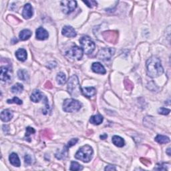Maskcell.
<instances>
[{
	"label": "cell",
	"mask_w": 171,
	"mask_h": 171,
	"mask_svg": "<svg viewBox=\"0 0 171 171\" xmlns=\"http://www.w3.org/2000/svg\"><path fill=\"white\" fill-rule=\"evenodd\" d=\"M25 164L27 165H30L32 163V159H31V157H30V155H25Z\"/></svg>",
	"instance_id": "cell-37"
},
{
	"label": "cell",
	"mask_w": 171,
	"mask_h": 171,
	"mask_svg": "<svg viewBox=\"0 0 171 171\" xmlns=\"http://www.w3.org/2000/svg\"><path fill=\"white\" fill-rule=\"evenodd\" d=\"M147 74L150 78H157L162 74L163 68L161 62L157 56H153L148 59L146 62Z\"/></svg>",
	"instance_id": "cell-1"
},
{
	"label": "cell",
	"mask_w": 171,
	"mask_h": 171,
	"mask_svg": "<svg viewBox=\"0 0 171 171\" xmlns=\"http://www.w3.org/2000/svg\"><path fill=\"white\" fill-rule=\"evenodd\" d=\"M92 70L93 72L97 74H106V70L104 66L99 62L93 63L92 65Z\"/></svg>",
	"instance_id": "cell-14"
},
{
	"label": "cell",
	"mask_w": 171,
	"mask_h": 171,
	"mask_svg": "<svg viewBox=\"0 0 171 171\" xmlns=\"http://www.w3.org/2000/svg\"><path fill=\"white\" fill-rule=\"evenodd\" d=\"M155 141L159 144H167L170 142V139L169 138L166 136L158 135V136L155 138Z\"/></svg>",
	"instance_id": "cell-23"
},
{
	"label": "cell",
	"mask_w": 171,
	"mask_h": 171,
	"mask_svg": "<svg viewBox=\"0 0 171 171\" xmlns=\"http://www.w3.org/2000/svg\"><path fill=\"white\" fill-rule=\"evenodd\" d=\"M112 142L115 146L118 147H122L124 146V140L122 138L118 136H114L112 137Z\"/></svg>",
	"instance_id": "cell-20"
},
{
	"label": "cell",
	"mask_w": 171,
	"mask_h": 171,
	"mask_svg": "<svg viewBox=\"0 0 171 171\" xmlns=\"http://www.w3.org/2000/svg\"><path fill=\"white\" fill-rule=\"evenodd\" d=\"M43 94L40 90H35L33 92L31 96H30V99L32 102H38L40 100H41L43 98V97H44Z\"/></svg>",
	"instance_id": "cell-16"
},
{
	"label": "cell",
	"mask_w": 171,
	"mask_h": 171,
	"mask_svg": "<svg viewBox=\"0 0 171 171\" xmlns=\"http://www.w3.org/2000/svg\"><path fill=\"white\" fill-rule=\"evenodd\" d=\"M16 58L17 60L21 61V62H24L27 59V52L24 49H19L16 53Z\"/></svg>",
	"instance_id": "cell-19"
},
{
	"label": "cell",
	"mask_w": 171,
	"mask_h": 171,
	"mask_svg": "<svg viewBox=\"0 0 171 171\" xmlns=\"http://www.w3.org/2000/svg\"><path fill=\"white\" fill-rule=\"evenodd\" d=\"M105 170H116V167L112 165H108L105 168Z\"/></svg>",
	"instance_id": "cell-39"
},
{
	"label": "cell",
	"mask_w": 171,
	"mask_h": 171,
	"mask_svg": "<svg viewBox=\"0 0 171 171\" xmlns=\"http://www.w3.org/2000/svg\"><path fill=\"white\" fill-rule=\"evenodd\" d=\"M170 149H167V153L168 154V156H170Z\"/></svg>",
	"instance_id": "cell-41"
},
{
	"label": "cell",
	"mask_w": 171,
	"mask_h": 171,
	"mask_svg": "<svg viewBox=\"0 0 171 171\" xmlns=\"http://www.w3.org/2000/svg\"><path fill=\"white\" fill-rule=\"evenodd\" d=\"M56 80H57V82L58 84L62 85V84H63L66 82V75L63 72L58 73L57 76H56Z\"/></svg>",
	"instance_id": "cell-27"
},
{
	"label": "cell",
	"mask_w": 171,
	"mask_h": 171,
	"mask_svg": "<svg viewBox=\"0 0 171 171\" xmlns=\"http://www.w3.org/2000/svg\"><path fill=\"white\" fill-rule=\"evenodd\" d=\"M140 161L143 163L144 165H146V167H148V166H149V165H150V163H151V162H150V160H149V159H144V158H141V159H140Z\"/></svg>",
	"instance_id": "cell-35"
},
{
	"label": "cell",
	"mask_w": 171,
	"mask_h": 171,
	"mask_svg": "<svg viewBox=\"0 0 171 171\" xmlns=\"http://www.w3.org/2000/svg\"><path fill=\"white\" fill-rule=\"evenodd\" d=\"M82 48L86 54H90L95 49V44L92 40L88 36H83L80 40Z\"/></svg>",
	"instance_id": "cell-5"
},
{
	"label": "cell",
	"mask_w": 171,
	"mask_h": 171,
	"mask_svg": "<svg viewBox=\"0 0 171 171\" xmlns=\"http://www.w3.org/2000/svg\"><path fill=\"white\" fill-rule=\"evenodd\" d=\"M22 16L24 17L25 19H30L33 16V9L31 5L30 4H27L25 5L23 9L22 12Z\"/></svg>",
	"instance_id": "cell-12"
},
{
	"label": "cell",
	"mask_w": 171,
	"mask_h": 171,
	"mask_svg": "<svg viewBox=\"0 0 171 171\" xmlns=\"http://www.w3.org/2000/svg\"><path fill=\"white\" fill-rule=\"evenodd\" d=\"M124 86L128 91H131L134 88V84L128 78H126L124 81Z\"/></svg>",
	"instance_id": "cell-28"
},
{
	"label": "cell",
	"mask_w": 171,
	"mask_h": 171,
	"mask_svg": "<svg viewBox=\"0 0 171 171\" xmlns=\"http://www.w3.org/2000/svg\"><path fill=\"white\" fill-rule=\"evenodd\" d=\"M114 52H115V50L114 48H102L99 51L96 57L101 60H108L112 57Z\"/></svg>",
	"instance_id": "cell-7"
},
{
	"label": "cell",
	"mask_w": 171,
	"mask_h": 171,
	"mask_svg": "<svg viewBox=\"0 0 171 171\" xmlns=\"http://www.w3.org/2000/svg\"><path fill=\"white\" fill-rule=\"evenodd\" d=\"M107 137H108V136H107V134H104L102 135H101L100 139H102V140H105Z\"/></svg>",
	"instance_id": "cell-40"
},
{
	"label": "cell",
	"mask_w": 171,
	"mask_h": 171,
	"mask_svg": "<svg viewBox=\"0 0 171 171\" xmlns=\"http://www.w3.org/2000/svg\"><path fill=\"white\" fill-rule=\"evenodd\" d=\"M78 141V139H71L70 141L68 142V145H67L68 149V148L72 147V146H74V145H75L76 143H77Z\"/></svg>",
	"instance_id": "cell-34"
},
{
	"label": "cell",
	"mask_w": 171,
	"mask_h": 171,
	"mask_svg": "<svg viewBox=\"0 0 171 171\" xmlns=\"http://www.w3.org/2000/svg\"><path fill=\"white\" fill-rule=\"evenodd\" d=\"M68 91L72 96L77 97L81 92V88L77 76L74 75L69 78L68 82Z\"/></svg>",
	"instance_id": "cell-3"
},
{
	"label": "cell",
	"mask_w": 171,
	"mask_h": 171,
	"mask_svg": "<svg viewBox=\"0 0 171 171\" xmlns=\"http://www.w3.org/2000/svg\"><path fill=\"white\" fill-rule=\"evenodd\" d=\"M61 7L62 12L66 14H69L74 11L77 7V2L76 1H62Z\"/></svg>",
	"instance_id": "cell-9"
},
{
	"label": "cell",
	"mask_w": 171,
	"mask_h": 171,
	"mask_svg": "<svg viewBox=\"0 0 171 171\" xmlns=\"http://www.w3.org/2000/svg\"><path fill=\"white\" fill-rule=\"evenodd\" d=\"M62 33L63 35L68 38H74L76 36V32L72 27L66 25L63 27Z\"/></svg>",
	"instance_id": "cell-11"
},
{
	"label": "cell",
	"mask_w": 171,
	"mask_h": 171,
	"mask_svg": "<svg viewBox=\"0 0 171 171\" xmlns=\"http://www.w3.org/2000/svg\"><path fill=\"white\" fill-rule=\"evenodd\" d=\"M93 155V150L89 145H85L79 149L76 152L75 158L76 159L80 160L84 162H90Z\"/></svg>",
	"instance_id": "cell-2"
},
{
	"label": "cell",
	"mask_w": 171,
	"mask_h": 171,
	"mask_svg": "<svg viewBox=\"0 0 171 171\" xmlns=\"http://www.w3.org/2000/svg\"><path fill=\"white\" fill-rule=\"evenodd\" d=\"M45 88H47V89H52L53 88V85H52V84L50 82V81H48L45 84Z\"/></svg>",
	"instance_id": "cell-38"
},
{
	"label": "cell",
	"mask_w": 171,
	"mask_h": 171,
	"mask_svg": "<svg viewBox=\"0 0 171 171\" xmlns=\"http://www.w3.org/2000/svg\"><path fill=\"white\" fill-rule=\"evenodd\" d=\"M170 110L169 109L165 108H161L159 110V113L160 114H162V115H167L170 113Z\"/></svg>",
	"instance_id": "cell-32"
},
{
	"label": "cell",
	"mask_w": 171,
	"mask_h": 171,
	"mask_svg": "<svg viewBox=\"0 0 171 171\" xmlns=\"http://www.w3.org/2000/svg\"><path fill=\"white\" fill-rule=\"evenodd\" d=\"M66 56L71 59L80 60L83 56V50L78 46H73L66 52Z\"/></svg>",
	"instance_id": "cell-6"
},
{
	"label": "cell",
	"mask_w": 171,
	"mask_h": 171,
	"mask_svg": "<svg viewBox=\"0 0 171 171\" xmlns=\"http://www.w3.org/2000/svg\"><path fill=\"white\" fill-rule=\"evenodd\" d=\"M9 159L10 163H11L13 166H14V167H19L20 166L19 159L18 156H17V154H16V153H12V154H10Z\"/></svg>",
	"instance_id": "cell-18"
},
{
	"label": "cell",
	"mask_w": 171,
	"mask_h": 171,
	"mask_svg": "<svg viewBox=\"0 0 171 171\" xmlns=\"http://www.w3.org/2000/svg\"><path fill=\"white\" fill-rule=\"evenodd\" d=\"M17 76L18 78L23 81H26L29 80V74L26 70H19L17 72Z\"/></svg>",
	"instance_id": "cell-24"
},
{
	"label": "cell",
	"mask_w": 171,
	"mask_h": 171,
	"mask_svg": "<svg viewBox=\"0 0 171 171\" xmlns=\"http://www.w3.org/2000/svg\"><path fill=\"white\" fill-rule=\"evenodd\" d=\"M84 3L86 4L89 7H91V8L97 6V2L96 1H84Z\"/></svg>",
	"instance_id": "cell-33"
},
{
	"label": "cell",
	"mask_w": 171,
	"mask_h": 171,
	"mask_svg": "<svg viewBox=\"0 0 171 171\" xmlns=\"http://www.w3.org/2000/svg\"><path fill=\"white\" fill-rule=\"evenodd\" d=\"M1 80L4 82H9L12 80V69L7 66H1V74H0Z\"/></svg>",
	"instance_id": "cell-10"
},
{
	"label": "cell",
	"mask_w": 171,
	"mask_h": 171,
	"mask_svg": "<svg viewBox=\"0 0 171 171\" xmlns=\"http://www.w3.org/2000/svg\"><path fill=\"white\" fill-rule=\"evenodd\" d=\"M35 132V130L33 128L31 127H27L26 128V133H25V137H27V139H25L27 141H29V140L28 139H30V135L32 134H34Z\"/></svg>",
	"instance_id": "cell-30"
},
{
	"label": "cell",
	"mask_w": 171,
	"mask_h": 171,
	"mask_svg": "<svg viewBox=\"0 0 171 171\" xmlns=\"http://www.w3.org/2000/svg\"><path fill=\"white\" fill-rule=\"evenodd\" d=\"M23 90H24V86H23L22 84L19 83L15 84V85L13 86L11 88V91L12 92V93L14 94L21 93Z\"/></svg>",
	"instance_id": "cell-25"
},
{
	"label": "cell",
	"mask_w": 171,
	"mask_h": 171,
	"mask_svg": "<svg viewBox=\"0 0 171 171\" xmlns=\"http://www.w3.org/2000/svg\"><path fill=\"white\" fill-rule=\"evenodd\" d=\"M41 135L42 137L45 139H51L52 138L53 133L50 129H45L41 131Z\"/></svg>",
	"instance_id": "cell-26"
},
{
	"label": "cell",
	"mask_w": 171,
	"mask_h": 171,
	"mask_svg": "<svg viewBox=\"0 0 171 171\" xmlns=\"http://www.w3.org/2000/svg\"><path fill=\"white\" fill-rule=\"evenodd\" d=\"M32 32L29 30H24L19 33V39L22 41H25L29 39L32 35Z\"/></svg>",
	"instance_id": "cell-21"
},
{
	"label": "cell",
	"mask_w": 171,
	"mask_h": 171,
	"mask_svg": "<svg viewBox=\"0 0 171 171\" xmlns=\"http://www.w3.org/2000/svg\"><path fill=\"white\" fill-rule=\"evenodd\" d=\"M83 169V167L76 162H72L71 163V170H81Z\"/></svg>",
	"instance_id": "cell-29"
},
{
	"label": "cell",
	"mask_w": 171,
	"mask_h": 171,
	"mask_svg": "<svg viewBox=\"0 0 171 171\" xmlns=\"http://www.w3.org/2000/svg\"><path fill=\"white\" fill-rule=\"evenodd\" d=\"M102 36L104 39L107 42L110 43V44H116L118 40V32L117 31H112V30H109V31L104 32L102 34Z\"/></svg>",
	"instance_id": "cell-8"
},
{
	"label": "cell",
	"mask_w": 171,
	"mask_h": 171,
	"mask_svg": "<svg viewBox=\"0 0 171 171\" xmlns=\"http://www.w3.org/2000/svg\"><path fill=\"white\" fill-rule=\"evenodd\" d=\"M49 37L48 32L42 27H40L36 30V38L40 40H45Z\"/></svg>",
	"instance_id": "cell-13"
},
{
	"label": "cell",
	"mask_w": 171,
	"mask_h": 171,
	"mask_svg": "<svg viewBox=\"0 0 171 171\" xmlns=\"http://www.w3.org/2000/svg\"><path fill=\"white\" fill-rule=\"evenodd\" d=\"M82 92L84 96L88 97V98H91L94 96L96 93V89L94 87H89V88H83L82 89Z\"/></svg>",
	"instance_id": "cell-17"
},
{
	"label": "cell",
	"mask_w": 171,
	"mask_h": 171,
	"mask_svg": "<svg viewBox=\"0 0 171 171\" xmlns=\"http://www.w3.org/2000/svg\"><path fill=\"white\" fill-rule=\"evenodd\" d=\"M154 170H167V168H166L165 167V164H162V165H158L157 167H156L154 168Z\"/></svg>",
	"instance_id": "cell-36"
},
{
	"label": "cell",
	"mask_w": 171,
	"mask_h": 171,
	"mask_svg": "<svg viewBox=\"0 0 171 171\" xmlns=\"http://www.w3.org/2000/svg\"><path fill=\"white\" fill-rule=\"evenodd\" d=\"M82 108V104L74 99H66L63 102V110L66 112H77Z\"/></svg>",
	"instance_id": "cell-4"
},
{
	"label": "cell",
	"mask_w": 171,
	"mask_h": 171,
	"mask_svg": "<svg viewBox=\"0 0 171 171\" xmlns=\"http://www.w3.org/2000/svg\"><path fill=\"white\" fill-rule=\"evenodd\" d=\"M7 102L8 104H19V105L22 104V101L18 98H17V97H14V98L12 100H7Z\"/></svg>",
	"instance_id": "cell-31"
},
{
	"label": "cell",
	"mask_w": 171,
	"mask_h": 171,
	"mask_svg": "<svg viewBox=\"0 0 171 171\" xmlns=\"http://www.w3.org/2000/svg\"><path fill=\"white\" fill-rule=\"evenodd\" d=\"M103 121V117L100 114H97L95 116H92L90 119V122L92 124L95 125L100 124Z\"/></svg>",
	"instance_id": "cell-22"
},
{
	"label": "cell",
	"mask_w": 171,
	"mask_h": 171,
	"mask_svg": "<svg viewBox=\"0 0 171 171\" xmlns=\"http://www.w3.org/2000/svg\"><path fill=\"white\" fill-rule=\"evenodd\" d=\"M14 116L13 112L9 110H4L1 113V119L4 122H9L12 120Z\"/></svg>",
	"instance_id": "cell-15"
}]
</instances>
